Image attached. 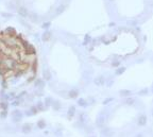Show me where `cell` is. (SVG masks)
<instances>
[{
    "mask_svg": "<svg viewBox=\"0 0 153 137\" xmlns=\"http://www.w3.org/2000/svg\"><path fill=\"white\" fill-rule=\"evenodd\" d=\"M94 83H95V85H97V86H103L105 84V78L103 76H98L97 78L94 80Z\"/></svg>",
    "mask_w": 153,
    "mask_h": 137,
    "instance_id": "7a4b0ae2",
    "label": "cell"
},
{
    "mask_svg": "<svg viewBox=\"0 0 153 137\" xmlns=\"http://www.w3.org/2000/svg\"><path fill=\"white\" fill-rule=\"evenodd\" d=\"M24 52H26L28 55H35V48L32 45L29 44L27 46V48L24 49Z\"/></svg>",
    "mask_w": 153,
    "mask_h": 137,
    "instance_id": "52a82bcc",
    "label": "cell"
},
{
    "mask_svg": "<svg viewBox=\"0 0 153 137\" xmlns=\"http://www.w3.org/2000/svg\"><path fill=\"white\" fill-rule=\"evenodd\" d=\"M134 137H144V134H143V133H137V134L135 135Z\"/></svg>",
    "mask_w": 153,
    "mask_h": 137,
    "instance_id": "4dcf8cb0",
    "label": "cell"
},
{
    "mask_svg": "<svg viewBox=\"0 0 153 137\" xmlns=\"http://www.w3.org/2000/svg\"><path fill=\"white\" fill-rule=\"evenodd\" d=\"M112 66L113 67H120V62L119 61H115L112 63Z\"/></svg>",
    "mask_w": 153,
    "mask_h": 137,
    "instance_id": "d4e9b609",
    "label": "cell"
},
{
    "mask_svg": "<svg viewBox=\"0 0 153 137\" xmlns=\"http://www.w3.org/2000/svg\"><path fill=\"white\" fill-rule=\"evenodd\" d=\"M105 123V115L104 114H100L97 118V126L98 128H101Z\"/></svg>",
    "mask_w": 153,
    "mask_h": 137,
    "instance_id": "277c9868",
    "label": "cell"
},
{
    "mask_svg": "<svg viewBox=\"0 0 153 137\" xmlns=\"http://www.w3.org/2000/svg\"><path fill=\"white\" fill-rule=\"evenodd\" d=\"M151 113H152V116H153V107H152V112H151Z\"/></svg>",
    "mask_w": 153,
    "mask_h": 137,
    "instance_id": "d6a6232c",
    "label": "cell"
},
{
    "mask_svg": "<svg viewBox=\"0 0 153 137\" xmlns=\"http://www.w3.org/2000/svg\"><path fill=\"white\" fill-rule=\"evenodd\" d=\"M109 1H114V0H109Z\"/></svg>",
    "mask_w": 153,
    "mask_h": 137,
    "instance_id": "836d02e7",
    "label": "cell"
},
{
    "mask_svg": "<svg viewBox=\"0 0 153 137\" xmlns=\"http://www.w3.org/2000/svg\"><path fill=\"white\" fill-rule=\"evenodd\" d=\"M1 117H2V118H5V117H6V111L1 112Z\"/></svg>",
    "mask_w": 153,
    "mask_h": 137,
    "instance_id": "f546056e",
    "label": "cell"
},
{
    "mask_svg": "<svg viewBox=\"0 0 153 137\" xmlns=\"http://www.w3.org/2000/svg\"><path fill=\"white\" fill-rule=\"evenodd\" d=\"M51 36H52V33L50 32V31H45L44 33H43L42 35V40L43 41H49L51 39Z\"/></svg>",
    "mask_w": 153,
    "mask_h": 137,
    "instance_id": "5b68a950",
    "label": "cell"
},
{
    "mask_svg": "<svg viewBox=\"0 0 153 137\" xmlns=\"http://www.w3.org/2000/svg\"><path fill=\"white\" fill-rule=\"evenodd\" d=\"M78 96H79V90L78 89H70L68 91V97L71 98V99H76Z\"/></svg>",
    "mask_w": 153,
    "mask_h": 137,
    "instance_id": "9c48e42d",
    "label": "cell"
},
{
    "mask_svg": "<svg viewBox=\"0 0 153 137\" xmlns=\"http://www.w3.org/2000/svg\"><path fill=\"white\" fill-rule=\"evenodd\" d=\"M74 114H76V106H70L69 108H68V112H67V115H68V117L69 118H72L73 116H74Z\"/></svg>",
    "mask_w": 153,
    "mask_h": 137,
    "instance_id": "8fae6325",
    "label": "cell"
},
{
    "mask_svg": "<svg viewBox=\"0 0 153 137\" xmlns=\"http://www.w3.org/2000/svg\"><path fill=\"white\" fill-rule=\"evenodd\" d=\"M50 24H51L50 22H45V23H43L42 27H43V29H48V28L50 27Z\"/></svg>",
    "mask_w": 153,
    "mask_h": 137,
    "instance_id": "83f0119b",
    "label": "cell"
},
{
    "mask_svg": "<svg viewBox=\"0 0 153 137\" xmlns=\"http://www.w3.org/2000/svg\"><path fill=\"white\" fill-rule=\"evenodd\" d=\"M127 70L126 67H118L116 70V72H115V75L116 76H120V75H122V73H124V71Z\"/></svg>",
    "mask_w": 153,
    "mask_h": 137,
    "instance_id": "2e32d148",
    "label": "cell"
},
{
    "mask_svg": "<svg viewBox=\"0 0 153 137\" xmlns=\"http://www.w3.org/2000/svg\"><path fill=\"white\" fill-rule=\"evenodd\" d=\"M66 10V5L65 4H60L58 8H56V10H55V12H56V14H61V13H63L64 11Z\"/></svg>",
    "mask_w": 153,
    "mask_h": 137,
    "instance_id": "9a60e30c",
    "label": "cell"
},
{
    "mask_svg": "<svg viewBox=\"0 0 153 137\" xmlns=\"http://www.w3.org/2000/svg\"><path fill=\"white\" fill-rule=\"evenodd\" d=\"M38 112V110H37V107L36 106H32L31 108H30V112H28V115H34V114H36Z\"/></svg>",
    "mask_w": 153,
    "mask_h": 137,
    "instance_id": "ac0fdd59",
    "label": "cell"
},
{
    "mask_svg": "<svg viewBox=\"0 0 153 137\" xmlns=\"http://www.w3.org/2000/svg\"><path fill=\"white\" fill-rule=\"evenodd\" d=\"M139 94H140V95H147V94H148V88H145V89H143V90H140Z\"/></svg>",
    "mask_w": 153,
    "mask_h": 137,
    "instance_id": "f1b7e54d",
    "label": "cell"
},
{
    "mask_svg": "<svg viewBox=\"0 0 153 137\" xmlns=\"http://www.w3.org/2000/svg\"><path fill=\"white\" fill-rule=\"evenodd\" d=\"M91 137H96V136H91Z\"/></svg>",
    "mask_w": 153,
    "mask_h": 137,
    "instance_id": "e575fe53",
    "label": "cell"
},
{
    "mask_svg": "<svg viewBox=\"0 0 153 137\" xmlns=\"http://www.w3.org/2000/svg\"><path fill=\"white\" fill-rule=\"evenodd\" d=\"M36 107H37V110H38V111H42L43 108H44V104H43V102H38Z\"/></svg>",
    "mask_w": 153,
    "mask_h": 137,
    "instance_id": "484cf974",
    "label": "cell"
},
{
    "mask_svg": "<svg viewBox=\"0 0 153 137\" xmlns=\"http://www.w3.org/2000/svg\"><path fill=\"white\" fill-rule=\"evenodd\" d=\"M114 100V98H108V99H105L104 101H103V104H108V103H109V102H112V101Z\"/></svg>",
    "mask_w": 153,
    "mask_h": 137,
    "instance_id": "4316f807",
    "label": "cell"
},
{
    "mask_svg": "<svg viewBox=\"0 0 153 137\" xmlns=\"http://www.w3.org/2000/svg\"><path fill=\"white\" fill-rule=\"evenodd\" d=\"M78 105L81 106V107H86L87 106L86 100L83 99V98H79V99H78Z\"/></svg>",
    "mask_w": 153,
    "mask_h": 137,
    "instance_id": "5bb4252c",
    "label": "cell"
},
{
    "mask_svg": "<svg viewBox=\"0 0 153 137\" xmlns=\"http://www.w3.org/2000/svg\"><path fill=\"white\" fill-rule=\"evenodd\" d=\"M17 13H18V15H20L21 17H23V18H26V17L29 16V11H28V9H26L24 6H20V8H18Z\"/></svg>",
    "mask_w": 153,
    "mask_h": 137,
    "instance_id": "3957f363",
    "label": "cell"
},
{
    "mask_svg": "<svg viewBox=\"0 0 153 137\" xmlns=\"http://www.w3.org/2000/svg\"><path fill=\"white\" fill-rule=\"evenodd\" d=\"M60 107H61V104H60L58 101H55L54 103H53V108H54L55 111H59L60 110Z\"/></svg>",
    "mask_w": 153,
    "mask_h": 137,
    "instance_id": "44dd1931",
    "label": "cell"
},
{
    "mask_svg": "<svg viewBox=\"0 0 153 137\" xmlns=\"http://www.w3.org/2000/svg\"><path fill=\"white\" fill-rule=\"evenodd\" d=\"M85 120H86V115L83 114V113L80 114V121H81V122H83V123H84Z\"/></svg>",
    "mask_w": 153,
    "mask_h": 137,
    "instance_id": "cb8c5ba5",
    "label": "cell"
},
{
    "mask_svg": "<svg viewBox=\"0 0 153 137\" xmlns=\"http://www.w3.org/2000/svg\"><path fill=\"white\" fill-rule=\"evenodd\" d=\"M12 115H13L14 120H15V121H19L20 119H21V117H22V115H21V113H20V111H14L13 113H12Z\"/></svg>",
    "mask_w": 153,
    "mask_h": 137,
    "instance_id": "30bf717a",
    "label": "cell"
},
{
    "mask_svg": "<svg viewBox=\"0 0 153 137\" xmlns=\"http://www.w3.org/2000/svg\"><path fill=\"white\" fill-rule=\"evenodd\" d=\"M134 103H135V99L132 97H127L124 99V104H127V105H133Z\"/></svg>",
    "mask_w": 153,
    "mask_h": 137,
    "instance_id": "7c38bea8",
    "label": "cell"
},
{
    "mask_svg": "<svg viewBox=\"0 0 153 137\" xmlns=\"http://www.w3.org/2000/svg\"><path fill=\"white\" fill-rule=\"evenodd\" d=\"M4 33L8 35L9 37H14V36H16V30L14 29V28H8V29L4 31Z\"/></svg>",
    "mask_w": 153,
    "mask_h": 137,
    "instance_id": "ba28073f",
    "label": "cell"
},
{
    "mask_svg": "<svg viewBox=\"0 0 153 137\" xmlns=\"http://www.w3.org/2000/svg\"><path fill=\"white\" fill-rule=\"evenodd\" d=\"M51 103H52V101H51L50 98H46V100H45V105L46 106H50Z\"/></svg>",
    "mask_w": 153,
    "mask_h": 137,
    "instance_id": "603a6c76",
    "label": "cell"
},
{
    "mask_svg": "<svg viewBox=\"0 0 153 137\" xmlns=\"http://www.w3.org/2000/svg\"><path fill=\"white\" fill-rule=\"evenodd\" d=\"M32 131V125L30 123H26L22 125V128H21V132L23 133V134H30Z\"/></svg>",
    "mask_w": 153,
    "mask_h": 137,
    "instance_id": "8992f818",
    "label": "cell"
},
{
    "mask_svg": "<svg viewBox=\"0 0 153 137\" xmlns=\"http://www.w3.org/2000/svg\"><path fill=\"white\" fill-rule=\"evenodd\" d=\"M147 122H148V117L146 114H140L138 116V118H137V125L138 126H140V128L146 126L147 125Z\"/></svg>",
    "mask_w": 153,
    "mask_h": 137,
    "instance_id": "6da1fadb",
    "label": "cell"
},
{
    "mask_svg": "<svg viewBox=\"0 0 153 137\" xmlns=\"http://www.w3.org/2000/svg\"><path fill=\"white\" fill-rule=\"evenodd\" d=\"M119 94H120V96L127 98V97H130V96H131L132 91H131V90H128V89H122V90L119 91Z\"/></svg>",
    "mask_w": 153,
    "mask_h": 137,
    "instance_id": "4fadbf2b",
    "label": "cell"
},
{
    "mask_svg": "<svg viewBox=\"0 0 153 137\" xmlns=\"http://www.w3.org/2000/svg\"><path fill=\"white\" fill-rule=\"evenodd\" d=\"M37 126H38V129H45L46 128V121L43 120V119L38 120L37 121Z\"/></svg>",
    "mask_w": 153,
    "mask_h": 137,
    "instance_id": "e0dca14e",
    "label": "cell"
},
{
    "mask_svg": "<svg viewBox=\"0 0 153 137\" xmlns=\"http://www.w3.org/2000/svg\"><path fill=\"white\" fill-rule=\"evenodd\" d=\"M151 91H152V94H153V84H152V86H151Z\"/></svg>",
    "mask_w": 153,
    "mask_h": 137,
    "instance_id": "1f68e13d",
    "label": "cell"
},
{
    "mask_svg": "<svg viewBox=\"0 0 153 137\" xmlns=\"http://www.w3.org/2000/svg\"><path fill=\"white\" fill-rule=\"evenodd\" d=\"M44 79L47 80V81H49L51 79V75H50V72H49L48 70H46V71L44 72Z\"/></svg>",
    "mask_w": 153,
    "mask_h": 137,
    "instance_id": "d6986e66",
    "label": "cell"
},
{
    "mask_svg": "<svg viewBox=\"0 0 153 137\" xmlns=\"http://www.w3.org/2000/svg\"><path fill=\"white\" fill-rule=\"evenodd\" d=\"M0 108H1L2 111H6V108H8V104L5 102H1L0 103Z\"/></svg>",
    "mask_w": 153,
    "mask_h": 137,
    "instance_id": "7402d4cb",
    "label": "cell"
},
{
    "mask_svg": "<svg viewBox=\"0 0 153 137\" xmlns=\"http://www.w3.org/2000/svg\"><path fill=\"white\" fill-rule=\"evenodd\" d=\"M35 86H37V87H43L44 86V81L43 80H36L35 81Z\"/></svg>",
    "mask_w": 153,
    "mask_h": 137,
    "instance_id": "ffe728a7",
    "label": "cell"
}]
</instances>
